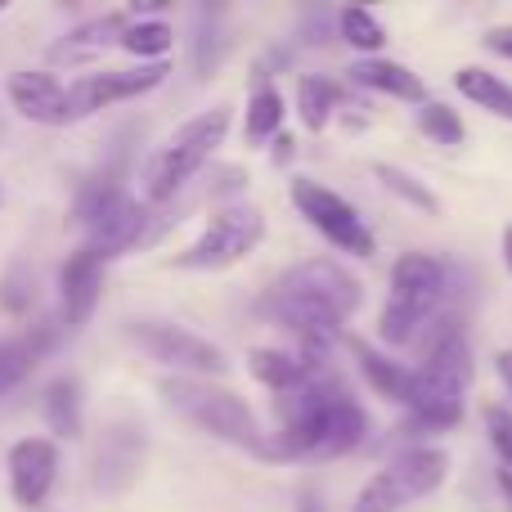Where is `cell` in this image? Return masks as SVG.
<instances>
[{"mask_svg": "<svg viewBox=\"0 0 512 512\" xmlns=\"http://www.w3.org/2000/svg\"><path fill=\"white\" fill-rule=\"evenodd\" d=\"M274 414L279 432L265 441V459H337L369 441V414L328 364L279 391Z\"/></svg>", "mask_w": 512, "mask_h": 512, "instance_id": "6da1fadb", "label": "cell"}, {"mask_svg": "<svg viewBox=\"0 0 512 512\" xmlns=\"http://www.w3.org/2000/svg\"><path fill=\"white\" fill-rule=\"evenodd\" d=\"M360 306V279L333 256L292 265L265 297V310L279 328L297 337V351L310 360H324L328 346L342 337V324Z\"/></svg>", "mask_w": 512, "mask_h": 512, "instance_id": "7a4b0ae2", "label": "cell"}, {"mask_svg": "<svg viewBox=\"0 0 512 512\" xmlns=\"http://www.w3.org/2000/svg\"><path fill=\"white\" fill-rule=\"evenodd\" d=\"M468 387H472V342L463 333V319L445 315L432 324L423 337V360L409 369V423L423 432H450L463 423L468 409Z\"/></svg>", "mask_w": 512, "mask_h": 512, "instance_id": "3957f363", "label": "cell"}, {"mask_svg": "<svg viewBox=\"0 0 512 512\" xmlns=\"http://www.w3.org/2000/svg\"><path fill=\"white\" fill-rule=\"evenodd\" d=\"M454 265L432 252H405L391 265V292L378 315V337L387 346H409L427 333V324L450 310Z\"/></svg>", "mask_w": 512, "mask_h": 512, "instance_id": "277c9868", "label": "cell"}, {"mask_svg": "<svg viewBox=\"0 0 512 512\" xmlns=\"http://www.w3.org/2000/svg\"><path fill=\"white\" fill-rule=\"evenodd\" d=\"M162 396H167V405L176 409V414H185L189 423L203 427L207 436L265 459V441H270V436L261 432L252 405L239 391L216 387L212 378H167L162 382Z\"/></svg>", "mask_w": 512, "mask_h": 512, "instance_id": "5b68a950", "label": "cell"}, {"mask_svg": "<svg viewBox=\"0 0 512 512\" xmlns=\"http://www.w3.org/2000/svg\"><path fill=\"white\" fill-rule=\"evenodd\" d=\"M225 135H230V108L225 104L207 108V113L189 117L185 126H176L171 140L144 162V176H140L144 198H149V203H171V198L207 167V158L225 144Z\"/></svg>", "mask_w": 512, "mask_h": 512, "instance_id": "8992f818", "label": "cell"}, {"mask_svg": "<svg viewBox=\"0 0 512 512\" xmlns=\"http://www.w3.org/2000/svg\"><path fill=\"white\" fill-rule=\"evenodd\" d=\"M450 477V459L436 445H418V450H405L396 463H387L382 472H373L360 486L351 512H400L414 499H427L445 486Z\"/></svg>", "mask_w": 512, "mask_h": 512, "instance_id": "52a82bcc", "label": "cell"}, {"mask_svg": "<svg viewBox=\"0 0 512 512\" xmlns=\"http://www.w3.org/2000/svg\"><path fill=\"white\" fill-rule=\"evenodd\" d=\"M77 221L86 225V248H95L99 256H122L126 248L144 239V225H149V212H144L140 198H131L117 180H95V185L81 189L77 198Z\"/></svg>", "mask_w": 512, "mask_h": 512, "instance_id": "ba28073f", "label": "cell"}, {"mask_svg": "<svg viewBox=\"0 0 512 512\" xmlns=\"http://www.w3.org/2000/svg\"><path fill=\"white\" fill-rule=\"evenodd\" d=\"M265 239V216L248 203H230L207 221V230L176 256L180 270H230Z\"/></svg>", "mask_w": 512, "mask_h": 512, "instance_id": "9c48e42d", "label": "cell"}, {"mask_svg": "<svg viewBox=\"0 0 512 512\" xmlns=\"http://www.w3.org/2000/svg\"><path fill=\"white\" fill-rule=\"evenodd\" d=\"M288 198H292V207L306 216V225H315L337 252L373 256V248H378V243H373V230L364 225V216L355 212V203L342 198L337 189L319 185V180H310V176H297L288 185Z\"/></svg>", "mask_w": 512, "mask_h": 512, "instance_id": "30bf717a", "label": "cell"}, {"mask_svg": "<svg viewBox=\"0 0 512 512\" xmlns=\"http://www.w3.org/2000/svg\"><path fill=\"white\" fill-rule=\"evenodd\" d=\"M126 337H131L149 360L176 369V378H216V373H225V364H230L221 355V346H212L207 337L189 333V328H180V324H162V319H135V324L126 328Z\"/></svg>", "mask_w": 512, "mask_h": 512, "instance_id": "8fae6325", "label": "cell"}, {"mask_svg": "<svg viewBox=\"0 0 512 512\" xmlns=\"http://www.w3.org/2000/svg\"><path fill=\"white\" fill-rule=\"evenodd\" d=\"M167 63H140V68H113V72H86L81 81L68 86V108H72V122L77 117H90L108 104H122V99L135 95H149L153 86L167 81Z\"/></svg>", "mask_w": 512, "mask_h": 512, "instance_id": "7c38bea8", "label": "cell"}, {"mask_svg": "<svg viewBox=\"0 0 512 512\" xmlns=\"http://www.w3.org/2000/svg\"><path fill=\"white\" fill-rule=\"evenodd\" d=\"M59 477V450L50 436H23L9 450V490L18 508H41Z\"/></svg>", "mask_w": 512, "mask_h": 512, "instance_id": "4fadbf2b", "label": "cell"}, {"mask_svg": "<svg viewBox=\"0 0 512 512\" xmlns=\"http://www.w3.org/2000/svg\"><path fill=\"white\" fill-rule=\"evenodd\" d=\"M104 265H108V256H99L95 248H86V243L63 261L59 301H63V319H68V328H81L90 315H95L99 297H104Z\"/></svg>", "mask_w": 512, "mask_h": 512, "instance_id": "5bb4252c", "label": "cell"}, {"mask_svg": "<svg viewBox=\"0 0 512 512\" xmlns=\"http://www.w3.org/2000/svg\"><path fill=\"white\" fill-rule=\"evenodd\" d=\"M9 104H14L27 122H41V126H68L72 122L68 86H63L54 72H41V68H23L9 77Z\"/></svg>", "mask_w": 512, "mask_h": 512, "instance_id": "9a60e30c", "label": "cell"}, {"mask_svg": "<svg viewBox=\"0 0 512 512\" xmlns=\"http://www.w3.org/2000/svg\"><path fill=\"white\" fill-rule=\"evenodd\" d=\"M131 27V18L126 14H99V18H90V23H81L77 32H68L59 45H54V54L50 59L54 63H90V59H99V54L108 50V45H122V32Z\"/></svg>", "mask_w": 512, "mask_h": 512, "instance_id": "2e32d148", "label": "cell"}, {"mask_svg": "<svg viewBox=\"0 0 512 512\" xmlns=\"http://www.w3.org/2000/svg\"><path fill=\"white\" fill-rule=\"evenodd\" d=\"M351 81L364 90H373V95H391V99H405V104H427V86L414 77V72L405 68V63L396 59H360L351 63Z\"/></svg>", "mask_w": 512, "mask_h": 512, "instance_id": "e0dca14e", "label": "cell"}, {"mask_svg": "<svg viewBox=\"0 0 512 512\" xmlns=\"http://www.w3.org/2000/svg\"><path fill=\"white\" fill-rule=\"evenodd\" d=\"M315 369H324V360H310V355H301V351H279V346H256L248 355V373L261 387H270L274 396L292 391L297 382H306Z\"/></svg>", "mask_w": 512, "mask_h": 512, "instance_id": "ac0fdd59", "label": "cell"}, {"mask_svg": "<svg viewBox=\"0 0 512 512\" xmlns=\"http://www.w3.org/2000/svg\"><path fill=\"white\" fill-rule=\"evenodd\" d=\"M342 86H337L333 77H319V72H306V77H297V117L306 131H324L328 122H333L337 104H342Z\"/></svg>", "mask_w": 512, "mask_h": 512, "instance_id": "d6986e66", "label": "cell"}, {"mask_svg": "<svg viewBox=\"0 0 512 512\" xmlns=\"http://www.w3.org/2000/svg\"><path fill=\"white\" fill-rule=\"evenodd\" d=\"M454 90H459L468 104L495 113L499 122H512V86H508L504 77H495V72H486V68H459V72H454Z\"/></svg>", "mask_w": 512, "mask_h": 512, "instance_id": "ffe728a7", "label": "cell"}, {"mask_svg": "<svg viewBox=\"0 0 512 512\" xmlns=\"http://www.w3.org/2000/svg\"><path fill=\"white\" fill-rule=\"evenodd\" d=\"M50 337L54 333H27V337H5L0 342V396H5L9 387H18V382L32 373V364H36V355L50 346Z\"/></svg>", "mask_w": 512, "mask_h": 512, "instance_id": "44dd1931", "label": "cell"}, {"mask_svg": "<svg viewBox=\"0 0 512 512\" xmlns=\"http://www.w3.org/2000/svg\"><path fill=\"white\" fill-rule=\"evenodd\" d=\"M45 423L59 436H81V387L77 378H54L45 387Z\"/></svg>", "mask_w": 512, "mask_h": 512, "instance_id": "7402d4cb", "label": "cell"}, {"mask_svg": "<svg viewBox=\"0 0 512 512\" xmlns=\"http://www.w3.org/2000/svg\"><path fill=\"white\" fill-rule=\"evenodd\" d=\"M279 126H283V95L270 86V81H265V86H256L252 99H248L243 135H248V144H265V140H274V135H279Z\"/></svg>", "mask_w": 512, "mask_h": 512, "instance_id": "603a6c76", "label": "cell"}, {"mask_svg": "<svg viewBox=\"0 0 512 512\" xmlns=\"http://www.w3.org/2000/svg\"><path fill=\"white\" fill-rule=\"evenodd\" d=\"M373 176H378V185L387 189V194H396L400 203L418 207V212H427V216H436V212H441V203H436V194L423 185V180L414 176V171L396 167V162H378V167H373Z\"/></svg>", "mask_w": 512, "mask_h": 512, "instance_id": "cb8c5ba5", "label": "cell"}, {"mask_svg": "<svg viewBox=\"0 0 512 512\" xmlns=\"http://www.w3.org/2000/svg\"><path fill=\"white\" fill-rule=\"evenodd\" d=\"M337 32H342V41L355 45L364 59H378L382 41H387V27H382L378 18H373L369 9H360V5H346L342 14H337Z\"/></svg>", "mask_w": 512, "mask_h": 512, "instance_id": "d4e9b609", "label": "cell"}, {"mask_svg": "<svg viewBox=\"0 0 512 512\" xmlns=\"http://www.w3.org/2000/svg\"><path fill=\"white\" fill-rule=\"evenodd\" d=\"M360 373H364V382H369L378 396L400 400V405H405V391H409V369L405 364L387 360V355H373V351H364L360 346Z\"/></svg>", "mask_w": 512, "mask_h": 512, "instance_id": "484cf974", "label": "cell"}, {"mask_svg": "<svg viewBox=\"0 0 512 512\" xmlns=\"http://www.w3.org/2000/svg\"><path fill=\"white\" fill-rule=\"evenodd\" d=\"M171 41H176V32L167 23H131L122 32V50L135 54V59H153V63H162Z\"/></svg>", "mask_w": 512, "mask_h": 512, "instance_id": "4316f807", "label": "cell"}, {"mask_svg": "<svg viewBox=\"0 0 512 512\" xmlns=\"http://www.w3.org/2000/svg\"><path fill=\"white\" fill-rule=\"evenodd\" d=\"M418 131H423L432 144H463V135H468L463 131V117L445 104H432V99L418 108Z\"/></svg>", "mask_w": 512, "mask_h": 512, "instance_id": "83f0119b", "label": "cell"}, {"mask_svg": "<svg viewBox=\"0 0 512 512\" xmlns=\"http://www.w3.org/2000/svg\"><path fill=\"white\" fill-rule=\"evenodd\" d=\"M32 301H36L32 270H27L23 261H14L5 270V279H0V306H5L9 315H27V310H32Z\"/></svg>", "mask_w": 512, "mask_h": 512, "instance_id": "f1b7e54d", "label": "cell"}, {"mask_svg": "<svg viewBox=\"0 0 512 512\" xmlns=\"http://www.w3.org/2000/svg\"><path fill=\"white\" fill-rule=\"evenodd\" d=\"M486 432H490V445H495L499 463H504V472H512V409L504 405H486Z\"/></svg>", "mask_w": 512, "mask_h": 512, "instance_id": "f546056e", "label": "cell"}, {"mask_svg": "<svg viewBox=\"0 0 512 512\" xmlns=\"http://www.w3.org/2000/svg\"><path fill=\"white\" fill-rule=\"evenodd\" d=\"M486 50H495L499 59H512V23L490 27V32H486Z\"/></svg>", "mask_w": 512, "mask_h": 512, "instance_id": "4dcf8cb0", "label": "cell"}, {"mask_svg": "<svg viewBox=\"0 0 512 512\" xmlns=\"http://www.w3.org/2000/svg\"><path fill=\"white\" fill-rule=\"evenodd\" d=\"M504 270L512 274V225H504Z\"/></svg>", "mask_w": 512, "mask_h": 512, "instance_id": "1f68e13d", "label": "cell"}, {"mask_svg": "<svg viewBox=\"0 0 512 512\" xmlns=\"http://www.w3.org/2000/svg\"><path fill=\"white\" fill-rule=\"evenodd\" d=\"M499 373H504V382H508V391H512V355H499Z\"/></svg>", "mask_w": 512, "mask_h": 512, "instance_id": "d6a6232c", "label": "cell"}, {"mask_svg": "<svg viewBox=\"0 0 512 512\" xmlns=\"http://www.w3.org/2000/svg\"><path fill=\"white\" fill-rule=\"evenodd\" d=\"M499 486H504V495H508V508H512V472L499 468Z\"/></svg>", "mask_w": 512, "mask_h": 512, "instance_id": "836d02e7", "label": "cell"}, {"mask_svg": "<svg viewBox=\"0 0 512 512\" xmlns=\"http://www.w3.org/2000/svg\"><path fill=\"white\" fill-rule=\"evenodd\" d=\"M0 9H5V0H0Z\"/></svg>", "mask_w": 512, "mask_h": 512, "instance_id": "e575fe53", "label": "cell"}, {"mask_svg": "<svg viewBox=\"0 0 512 512\" xmlns=\"http://www.w3.org/2000/svg\"><path fill=\"white\" fill-rule=\"evenodd\" d=\"M0 203H5V194H0Z\"/></svg>", "mask_w": 512, "mask_h": 512, "instance_id": "d590c367", "label": "cell"}]
</instances>
